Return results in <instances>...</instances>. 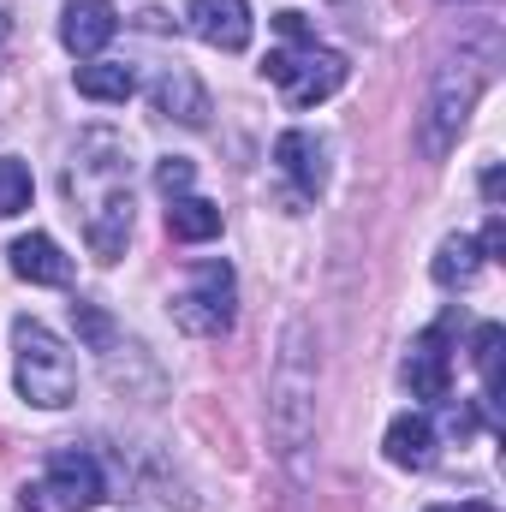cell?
Masks as SVG:
<instances>
[{
	"label": "cell",
	"instance_id": "12",
	"mask_svg": "<svg viewBox=\"0 0 506 512\" xmlns=\"http://www.w3.org/2000/svg\"><path fill=\"white\" fill-rule=\"evenodd\" d=\"M12 274L18 280H30V286H66L72 280V256L60 251L48 233H24V239H12Z\"/></svg>",
	"mask_w": 506,
	"mask_h": 512
},
{
	"label": "cell",
	"instance_id": "22",
	"mask_svg": "<svg viewBox=\"0 0 506 512\" xmlns=\"http://www.w3.org/2000/svg\"><path fill=\"white\" fill-rule=\"evenodd\" d=\"M483 262H501V251H506V221H501V209H489V227H483Z\"/></svg>",
	"mask_w": 506,
	"mask_h": 512
},
{
	"label": "cell",
	"instance_id": "18",
	"mask_svg": "<svg viewBox=\"0 0 506 512\" xmlns=\"http://www.w3.org/2000/svg\"><path fill=\"white\" fill-rule=\"evenodd\" d=\"M501 322H477V334H471V364H477V376H483V399L489 405H501Z\"/></svg>",
	"mask_w": 506,
	"mask_h": 512
},
{
	"label": "cell",
	"instance_id": "11",
	"mask_svg": "<svg viewBox=\"0 0 506 512\" xmlns=\"http://www.w3.org/2000/svg\"><path fill=\"white\" fill-rule=\"evenodd\" d=\"M274 161H280V173L298 185V197H316V191L328 185V149H322V137H310V131H286V137L274 143Z\"/></svg>",
	"mask_w": 506,
	"mask_h": 512
},
{
	"label": "cell",
	"instance_id": "2",
	"mask_svg": "<svg viewBox=\"0 0 506 512\" xmlns=\"http://www.w3.org/2000/svg\"><path fill=\"white\" fill-rule=\"evenodd\" d=\"M489 72H495V42H489L483 54H465V48H459V60H441V66H435L429 102H423V131H417L429 161H441V155L459 143V131L471 120V108H477Z\"/></svg>",
	"mask_w": 506,
	"mask_h": 512
},
{
	"label": "cell",
	"instance_id": "3",
	"mask_svg": "<svg viewBox=\"0 0 506 512\" xmlns=\"http://www.w3.org/2000/svg\"><path fill=\"white\" fill-rule=\"evenodd\" d=\"M12 376H18L24 405H36V411H60L78 393V364H72L66 340L36 316L12 322Z\"/></svg>",
	"mask_w": 506,
	"mask_h": 512
},
{
	"label": "cell",
	"instance_id": "1",
	"mask_svg": "<svg viewBox=\"0 0 506 512\" xmlns=\"http://www.w3.org/2000/svg\"><path fill=\"white\" fill-rule=\"evenodd\" d=\"M268 435L280 453H298L316 435V352H310V328L292 322L280 340V364L268 376Z\"/></svg>",
	"mask_w": 506,
	"mask_h": 512
},
{
	"label": "cell",
	"instance_id": "15",
	"mask_svg": "<svg viewBox=\"0 0 506 512\" xmlns=\"http://www.w3.org/2000/svg\"><path fill=\"white\" fill-rule=\"evenodd\" d=\"M167 233H173L179 245H209V239L221 233V209H215L209 197H173V209H167Z\"/></svg>",
	"mask_w": 506,
	"mask_h": 512
},
{
	"label": "cell",
	"instance_id": "24",
	"mask_svg": "<svg viewBox=\"0 0 506 512\" xmlns=\"http://www.w3.org/2000/svg\"><path fill=\"white\" fill-rule=\"evenodd\" d=\"M429 512H495L489 501H459V507H429Z\"/></svg>",
	"mask_w": 506,
	"mask_h": 512
},
{
	"label": "cell",
	"instance_id": "5",
	"mask_svg": "<svg viewBox=\"0 0 506 512\" xmlns=\"http://www.w3.org/2000/svg\"><path fill=\"white\" fill-rule=\"evenodd\" d=\"M346 54H334V48H322L316 36H304V42H292V48H274L268 60H262V78L292 102V108H316V102H328L340 84H346Z\"/></svg>",
	"mask_w": 506,
	"mask_h": 512
},
{
	"label": "cell",
	"instance_id": "21",
	"mask_svg": "<svg viewBox=\"0 0 506 512\" xmlns=\"http://www.w3.org/2000/svg\"><path fill=\"white\" fill-rule=\"evenodd\" d=\"M191 179H197V167H191L185 155H167V161L155 167V185H161L167 197H185V191H191Z\"/></svg>",
	"mask_w": 506,
	"mask_h": 512
},
{
	"label": "cell",
	"instance_id": "7",
	"mask_svg": "<svg viewBox=\"0 0 506 512\" xmlns=\"http://www.w3.org/2000/svg\"><path fill=\"white\" fill-rule=\"evenodd\" d=\"M185 24L197 42L221 48V54H245L256 36V18H251V0H191L185 6Z\"/></svg>",
	"mask_w": 506,
	"mask_h": 512
},
{
	"label": "cell",
	"instance_id": "20",
	"mask_svg": "<svg viewBox=\"0 0 506 512\" xmlns=\"http://www.w3.org/2000/svg\"><path fill=\"white\" fill-rule=\"evenodd\" d=\"M72 316H78V334H84L96 352H114V322H108L96 304H72Z\"/></svg>",
	"mask_w": 506,
	"mask_h": 512
},
{
	"label": "cell",
	"instance_id": "17",
	"mask_svg": "<svg viewBox=\"0 0 506 512\" xmlns=\"http://www.w3.org/2000/svg\"><path fill=\"white\" fill-rule=\"evenodd\" d=\"M131 90H137V72L120 66V60L78 66V96H90V102H131Z\"/></svg>",
	"mask_w": 506,
	"mask_h": 512
},
{
	"label": "cell",
	"instance_id": "16",
	"mask_svg": "<svg viewBox=\"0 0 506 512\" xmlns=\"http://www.w3.org/2000/svg\"><path fill=\"white\" fill-rule=\"evenodd\" d=\"M477 268H483V251H477V239L471 233H453V239H441V251L429 262V274H435V286H471L477 280Z\"/></svg>",
	"mask_w": 506,
	"mask_h": 512
},
{
	"label": "cell",
	"instance_id": "14",
	"mask_svg": "<svg viewBox=\"0 0 506 512\" xmlns=\"http://www.w3.org/2000/svg\"><path fill=\"white\" fill-rule=\"evenodd\" d=\"M387 459L399 465V471H429L435 465V423L423 417V411H405V417H393L387 423Z\"/></svg>",
	"mask_w": 506,
	"mask_h": 512
},
{
	"label": "cell",
	"instance_id": "4",
	"mask_svg": "<svg viewBox=\"0 0 506 512\" xmlns=\"http://www.w3.org/2000/svg\"><path fill=\"white\" fill-rule=\"evenodd\" d=\"M173 328L179 334H197V340H221L239 316V280H233V262L209 256L191 268V280L173 292Z\"/></svg>",
	"mask_w": 506,
	"mask_h": 512
},
{
	"label": "cell",
	"instance_id": "8",
	"mask_svg": "<svg viewBox=\"0 0 506 512\" xmlns=\"http://www.w3.org/2000/svg\"><path fill=\"white\" fill-rule=\"evenodd\" d=\"M131 239V185H114L84 203V245L96 262H120Z\"/></svg>",
	"mask_w": 506,
	"mask_h": 512
},
{
	"label": "cell",
	"instance_id": "19",
	"mask_svg": "<svg viewBox=\"0 0 506 512\" xmlns=\"http://www.w3.org/2000/svg\"><path fill=\"white\" fill-rule=\"evenodd\" d=\"M30 209V167L18 155H0V221Z\"/></svg>",
	"mask_w": 506,
	"mask_h": 512
},
{
	"label": "cell",
	"instance_id": "9",
	"mask_svg": "<svg viewBox=\"0 0 506 512\" xmlns=\"http://www.w3.org/2000/svg\"><path fill=\"white\" fill-rule=\"evenodd\" d=\"M114 30H120L114 0H66V12H60V42H66L78 60H96V54L114 42Z\"/></svg>",
	"mask_w": 506,
	"mask_h": 512
},
{
	"label": "cell",
	"instance_id": "6",
	"mask_svg": "<svg viewBox=\"0 0 506 512\" xmlns=\"http://www.w3.org/2000/svg\"><path fill=\"white\" fill-rule=\"evenodd\" d=\"M102 495H108L102 465H96L84 447H60V453L48 459V471L24 489L18 512H90Z\"/></svg>",
	"mask_w": 506,
	"mask_h": 512
},
{
	"label": "cell",
	"instance_id": "25",
	"mask_svg": "<svg viewBox=\"0 0 506 512\" xmlns=\"http://www.w3.org/2000/svg\"><path fill=\"white\" fill-rule=\"evenodd\" d=\"M0 36H6V24H0Z\"/></svg>",
	"mask_w": 506,
	"mask_h": 512
},
{
	"label": "cell",
	"instance_id": "10",
	"mask_svg": "<svg viewBox=\"0 0 506 512\" xmlns=\"http://www.w3.org/2000/svg\"><path fill=\"white\" fill-rule=\"evenodd\" d=\"M405 387H411V399H447V387H453L447 322H441V328H429L423 340H411V352H405Z\"/></svg>",
	"mask_w": 506,
	"mask_h": 512
},
{
	"label": "cell",
	"instance_id": "23",
	"mask_svg": "<svg viewBox=\"0 0 506 512\" xmlns=\"http://www.w3.org/2000/svg\"><path fill=\"white\" fill-rule=\"evenodd\" d=\"M501 167H489V173H483V197H489V209H501Z\"/></svg>",
	"mask_w": 506,
	"mask_h": 512
},
{
	"label": "cell",
	"instance_id": "26",
	"mask_svg": "<svg viewBox=\"0 0 506 512\" xmlns=\"http://www.w3.org/2000/svg\"><path fill=\"white\" fill-rule=\"evenodd\" d=\"M340 6H352V0H340Z\"/></svg>",
	"mask_w": 506,
	"mask_h": 512
},
{
	"label": "cell",
	"instance_id": "13",
	"mask_svg": "<svg viewBox=\"0 0 506 512\" xmlns=\"http://www.w3.org/2000/svg\"><path fill=\"white\" fill-rule=\"evenodd\" d=\"M155 114H167L179 126H209V90L191 78V66H167L155 78Z\"/></svg>",
	"mask_w": 506,
	"mask_h": 512
}]
</instances>
